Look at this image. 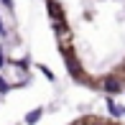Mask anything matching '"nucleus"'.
Segmentation results:
<instances>
[{
	"mask_svg": "<svg viewBox=\"0 0 125 125\" xmlns=\"http://www.w3.org/2000/svg\"><path fill=\"white\" fill-rule=\"evenodd\" d=\"M64 59H66V69H69V72H72L74 77H82V69H79V61L74 59V54H72V51H66V54H64Z\"/></svg>",
	"mask_w": 125,
	"mask_h": 125,
	"instance_id": "f257e3e1",
	"label": "nucleus"
},
{
	"mask_svg": "<svg viewBox=\"0 0 125 125\" xmlns=\"http://www.w3.org/2000/svg\"><path fill=\"white\" fill-rule=\"evenodd\" d=\"M0 33H5V28H3V21H0Z\"/></svg>",
	"mask_w": 125,
	"mask_h": 125,
	"instance_id": "1a4fd4ad",
	"label": "nucleus"
},
{
	"mask_svg": "<svg viewBox=\"0 0 125 125\" xmlns=\"http://www.w3.org/2000/svg\"><path fill=\"white\" fill-rule=\"evenodd\" d=\"M49 13H51V18H54V21H61V18H64V13H61V5L54 3V0H49Z\"/></svg>",
	"mask_w": 125,
	"mask_h": 125,
	"instance_id": "f03ea898",
	"label": "nucleus"
},
{
	"mask_svg": "<svg viewBox=\"0 0 125 125\" xmlns=\"http://www.w3.org/2000/svg\"><path fill=\"white\" fill-rule=\"evenodd\" d=\"M107 110H110V112H112V115H120V112H123V110H120V107H117V105H115V102H112V100H107Z\"/></svg>",
	"mask_w": 125,
	"mask_h": 125,
	"instance_id": "39448f33",
	"label": "nucleus"
},
{
	"mask_svg": "<svg viewBox=\"0 0 125 125\" xmlns=\"http://www.w3.org/2000/svg\"><path fill=\"white\" fill-rule=\"evenodd\" d=\"M41 115H43V110H41V107H36V110H31V112L26 115V123H28V125L38 123V120H41Z\"/></svg>",
	"mask_w": 125,
	"mask_h": 125,
	"instance_id": "7ed1b4c3",
	"label": "nucleus"
},
{
	"mask_svg": "<svg viewBox=\"0 0 125 125\" xmlns=\"http://www.w3.org/2000/svg\"><path fill=\"white\" fill-rule=\"evenodd\" d=\"M3 5H5L8 10H13V0H3Z\"/></svg>",
	"mask_w": 125,
	"mask_h": 125,
	"instance_id": "6e6552de",
	"label": "nucleus"
},
{
	"mask_svg": "<svg viewBox=\"0 0 125 125\" xmlns=\"http://www.w3.org/2000/svg\"><path fill=\"white\" fill-rule=\"evenodd\" d=\"M8 89H10V84L5 82V79H0V92H8Z\"/></svg>",
	"mask_w": 125,
	"mask_h": 125,
	"instance_id": "423d86ee",
	"label": "nucleus"
},
{
	"mask_svg": "<svg viewBox=\"0 0 125 125\" xmlns=\"http://www.w3.org/2000/svg\"><path fill=\"white\" fill-rule=\"evenodd\" d=\"M105 89L107 92H117V89H120V82H117V79H105Z\"/></svg>",
	"mask_w": 125,
	"mask_h": 125,
	"instance_id": "20e7f679",
	"label": "nucleus"
},
{
	"mask_svg": "<svg viewBox=\"0 0 125 125\" xmlns=\"http://www.w3.org/2000/svg\"><path fill=\"white\" fill-rule=\"evenodd\" d=\"M5 64H8V59H5V54L0 51V66H5Z\"/></svg>",
	"mask_w": 125,
	"mask_h": 125,
	"instance_id": "0eeeda50",
	"label": "nucleus"
}]
</instances>
